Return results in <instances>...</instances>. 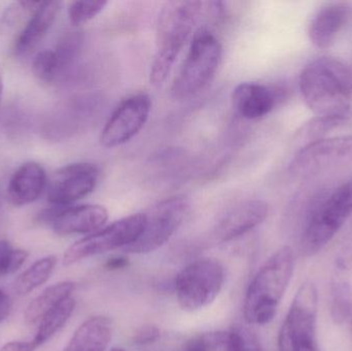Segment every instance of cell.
<instances>
[{
    "mask_svg": "<svg viewBox=\"0 0 352 351\" xmlns=\"http://www.w3.org/2000/svg\"><path fill=\"white\" fill-rule=\"evenodd\" d=\"M104 266L109 271H117V270L127 268L129 266V260L127 258L122 257V256L109 258Z\"/></svg>",
    "mask_w": 352,
    "mask_h": 351,
    "instance_id": "obj_34",
    "label": "cell"
},
{
    "mask_svg": "<svg viewBox=\"0 0 352 351\" xmlns=\"http://www.w3.org/2000/svg\"><path fill=\"white\" fill-rule=\"evenodd\" d=\"M76 302L74 297L66 299L53 310L50 311L41 321L37 328L33 341L37 346H41L49 341L59 330L65 326L74 313Z\"/></svg>",
    "mask_w": 352,
    "mask_h": 351,
    "instance_id": "obj_23",
    "label": "cell"
},
{
    "mask_svg": "<svg viewBox=\"0 0 352 351\" xmlns=\"http://www.w3.org/2000/svg\"><path fill=\"white\" fill-rule=\"evenodd\" d=\"M60 10V1L41 2L16 39L14 53L18 56L30 54L53 26Z\"/></svg>",
    "mask_w": 352,
    "mask_h": 351,
    "instance_id": "obj_17",
    "label": "cell"
},
{
    "mask_svg": "<svg viewBox=\"0 0 352 351\" xmlns=\"http://www.w3.org/2000/svg\"><path fill=\"white\" fill-rule=\"evenodd\" d=\"M47 185V173L41 164L24 163L8 181V200L14 206L28 205L41 197Z\"/></svg>",
    "mask_w": 352,
    "mask_h": 351,
    "instance_id": "obj_16",
    "label": "cell"
},
{
    "mask_svg": "<svg viewBox=\"0 0 352 351\" xmlns=\"http://www.w3.org/2000/svg\"><path fill=\"white\" fill-rule=\"evenodd\" d=\"M161 337V332L159 328L155 326H146L140 328L133 336V343L135 346H148L158 341Z\"/></svg>",
    "mask_w": 352,
    "mask_h": 351,
    "instance_id": "obj_31",
    "label": "cell"
},
{
    "mask_svg": "<svg viewBox=\"0 0 352 351\" xmlns=\"http://www.w3.org/2000/svg\"><path fill=\"white\" fill-rule=\"evenodd\" d=\"M12 311V301L10 296L3 291L0 290V324L6 321Z\"/></svg>",
    "mask_w": 352,
    "mask_h": 351,
    "instance_id": "obj_33",
    "label": "cell"
},
{
    "mask_svg": "<svg viewBox=\"0 0 352 351\" xmlns=\"http://www.w3.org/2000/svg\"><path fill=\"white\" fill-rule=\"evenodd\" d=\"M223 47L219 39L205 27L199 28L173 82L171 88L173 98L186 100L205 90L217 74Z\"/></svg>",
    "mask_w": 352,
    "mask_h": 351,
    "instance_id": "obj_4",
    "label": "cell"
},
{
    "mask_svg": "<svg viewBox=\"0 0 352 351\" xmlns=\"http://www.w3.org/2000/svg\"><path fill=\"white\" fill-rule=\"evenodd\" d=\"M347 164H352V135L324 138L300 148L289 171L298 177H311Z\"/></svg>",
    "mask_w": 352,
    "mask_h": 351,
    "instance_id": "obj_10",
    "label": "cell"
},
{
    "mask_svg": "<svg viewBox=\"0 0 352 351\" xmlns=\"http://www.w3.org/2000/svg\"><path fill=\"white\" fill-rule=\"evenodd\" d=\"M109 351H126V350H123V348H111V350Z\"/></svg>",
    "mask_w": 352,
    "mask_h": 351,
    "instance_id": "obj_37",
    "label": "cell"
},
{
    "mask_svg": "<svg viewBox=\"0 0 352 351\" xmlns=\"http://www.w3.org/2000/svg\"><path fill=\"white\" fill-rule=\"evenodd\" d=\"M45 218L56 234L89 235L104 227L109 220V212L104 206L98 204H82L58 208Z\"/></svg>",
    "mask_w": 352,
    "mask_h": 351,
    "instance_id": "obj_13",
    "label": "cell"
},
{
    "mask_svg": "<svg viewBox=\"0 0 352 351\" xmlns=\"http://www.w3.org/2000/svg\"><path fill=\"white\" fill-rule=\"evenodd\" d=\"M2 94H3V80H2L1 73H0V102H1Z\"/></svg>",
    "mask_w": 352,
    "mask_h": 351,
    "instance_id": "obj_36",
    "label": "cell"
},
{
    "mask_svg": "<svg viewBox=\"0 0 352 351\" xmlns=\"http://www.w3.org/2000/svg\"><path fill=\"white\" fill-rule=\"evenodd\" d=\"M111 338L113 326L107 317H90L76 330L63 351H105Z\"/></svg>",
    "mask_w": 352,
    "mask_h": 351,
    "instance_id": "obj_19",
    "label": "cell"
},
{
    "mask_svg": "<svg viewBox=\"0 0 352 351\" xmlns=\"http://www.w3.org/2000/svg\"><path fill=\"white\" fill-rule=\"evenodd\" d=\"M32 71L41 82L49 84L57 80V64L54 49H43L37 53L33 60Z\"/></svg>",
    "mask_w": 352,
    "mask_h": 351,
    "instance_id": "obj_28",
    "label": "cell"
},
{
    "mask_svg": "<svg viewBox=\"0 0 352 351\" xmlns=\"http://www.w3.org/2000/svg\"><path fill=\"white\" fill-rule=\"evenodd\" d=\"M268 204L262 200L240 202L215 225L210 240L215 245L234 240L262 224L268 216Z\"/></svg>",
    "mask_w": 352,
    "mask_h": 351,
    "instance_id": "obj_14",
    "label": "cell"
},
{
    "mask_svg": "<svg viewBox=\"0 0 352 351\" xmlns=\"http://www.w3.org/2000/svg\"><path fill=\"white\" fill-rule=\"evenodd\" d=\"M228 333L210 332L194 336L184 343L182 351H217L225 348Z\"/></svg>",
    "mask_w": 352,
    "mask_h": 351,
    "instance_id": "obj_29",
    "label": "cell"
},
{
    "mask_svg": "<svg viewBox=\"0 0 352 351\" xmlns=\"http://www.w3.org/2000/svg\"><path fill=\"white\" fill-rule=\"evenodd\" d=\"M144 226V214H135L116 220L74 242L64 253L63 264L72 266L82 260L115 249H126L138 240Z\"/></svg>",
    "mask_w": 352,
    "mask_h": 351,
    "instance_id": "obj_7",
    "label": "cell"
},
{
    "mask_svg": "<svg viewBox=\"0 0 352 351\" xmlns=\"http://www.w3.org/2000/svg\"><path fill=\"white\" fill-rule=\"evenodd\" d=\"M74 290L76 284L72 282H59L45 288L26 307L24 313L25 323L30 326L39 323L50 311L53 310L66 299L72 297Z\"/></svg>",
    "mask_w": 352,
    "mask_h": 351,
    "instance_id": "obj_21",
    "label": "cell"
},
{
    "mask_svg": "<svg viewBox=\"0 0 352 351\" xmlns=\"http://www.w3.org/2000/svg\"><path fill=\"white\" fill-rule=\"evenodd\" d=\"M152 100L146 94L124 99L107 120L100 134L101 146L107 148L123 146L135 137L148 122Z\"/></svg>",
    "mask_w": 352,
    "mask_h": 351,
    "instance_id": "obj_11",
    "label": "cell"
},
{
    "mask_svg": "<svg viewBox=\"0 0 352 351\" xmlns=\"http://www.w3.org/2000/svg\"><path fill=\"white\" fill-rule=\"evenodd\" d=\"M300 90L316 115L347 117L352 100V68L336 58H318L302 70Z\"/></svg>",
    "mask_w": 352,
    "mask_h": 351,
    "instance_id": "obj_2",
    "label": "cell"
},
{
    "mask_svg": "<svg viewBox=\"0 0 352 351\" xmlns=\"http://www.w3.org/2000/svg\"><path fill=\"white\" fill-rule=\"evenodd\" d=\"M352 216V177L322 198L310 212L302 247L308 257L320 253Z\"/></svg>",
    "mask_w": 352,
    "mask_h": 351,
    "instance_id": "obj_5",
    "label": "cell"
},
{
    "mask_svg": "<svg viewBox=\"0 0 352 351\" xmlns=\"http://www.w3.org/2000/svg\"><path fill=\"white\" fill-rule=\"evenodd\" d=\"M226 351H262L256 338L250 331L235 328L228 333Z\"/></svg>",
    "mask_w": 352,
    "mask_h": 351,
    "instance_id": "obj_30",
    "label": "cell"
},
{
    "mask_svg": "<svg viewBox=\"0 0 352 351\" xmlns=\"http://www.w3.org/2000/svg\"><path fill=\"white\" fill-rule=\"evenodd\" d=\"M291 351H320L318 342H303L293 346Z\"/></svg>",
    "mask_w": 352,
    "mask_h": 351,
    "instance_id": "obj_35",
    "label": "cell"
},
{
    "mask_svg": "<svg viewBox=\"0 0 352 351\" xmlns=\"http://www.w3.org/2000/svg\"><path fill=\"white\" fill-rule=\"evenodd\" d=\"M104 0H80L72 1L68 6V16L70 23L74 26L86 24L89 21L96 18L107 5Z\"/></svg>",
    "mask_w": 352,
    "mask_h": 351,
    "instance_id": "obj_26",
    "label": "cell"
},
{
    "mask_svg": "<svg viewBox=\"0 0 352 351\" xmlns=\"http://www.w3.org/2000/svg\"><path fill=\"white\" fill-rule=\"evenodd\" d=\"M29 253L24 249H14L8 240H0V278L18 271L26 260Z\"/></svg>",
    "mask_w": 352,
    "mask_h": 351,
    "instance_id": "obj_27",
    "label": "cell"
},
{
    "mask_svg": "<svg viewBox=\"0 0 352 351\" xmlns=\"http://www.w3.org/2000/svg\"><path fill=\"white\" fill-rule=\"evenodd\" d=\"M349 18V8L344 4L333 3L324 6L310 23L308 30L310 41L320 49L332 47Z\"/></svg>",
    "mask_w": 352,
    "mask_h": 351,
    "instance_id": "obj_18",
    "label": "cell"
},
{
    "mask_svg": "<svg viewBox=\"0 0 352 351\" xmlns=\"http://www.w3.org/2000/svg\"><path fill=\"white\" fill-rule=\"evenodd\" d=\"M349 317H351V319H352V309H351V315H349Z\"/></svg>",
    "mask_w": 352,
    "mask_h": 351,
    "instance_id": "obj_38",
    "label": "cell"
},
{
    "mask_svg": "<svg viewBox=\"0 0 352 351\" xmlns=\"http://www.w3.org/2000/svg\"><path fill=\"white\" fill-rule=\"evenodd\" d=\"M295 269L293 249L283 247L273 253L256 272L248 286L243 304V315L250 325L270 323L289 288Z\"/></svg>",
    "mask_w": 352,
    "mask_h": 351,
    "instance_id": "obj_3",
    "label": "cell"
},
{
    "mask_svg": "<svg viewBox=\"0 0 352 351\" xmlns=\"http://www.w3.org/2000/svg\"><path fill=\"white\" fill-rule=\"evenodd\" d=\"M318 293L316 284L300 286L279 332V351H291L294 344L316 341Z\"/></svg>",
    "mask_w": 352,
    "mask_h": 351,
    "instance_id": "obj_9",
    "label": "cell"
},
{
    "mask_svg": "<svg viewBox=\"0 0 352 351\" xmlns=\"http://www.w3.org/2000/svg\"><path fill=\"white\" fill-rule=\"evenodd\" d=\"M100 170L91 163H74L54 173L47 185V200L63 207L90 195L98 185Z\"/></svg>",
    "mask_w": 352,
    "mask_h": 351,
    "instance_id": "obj_12",
    "label": "cell"
},
{
    "mask_svg": "<svg viewBox=\"0 0 352 351\" xmlns=\"http://www.w3.org/2000/svg\"><path fill=\"white\" fill-rule=\"evenodd\" d=\"M234 111L246 120L265 117L274 109L277 94L270 87L256 82H242L232 93Z\"/></svg>",
    "mask_w": 352,
    "mask_h": 351,
    "instance_id": "obj_15",
    "label": "cell"
},
{
    "mask_svg": "<svg viewBox=\"0 0 352 351\" xmlns=\"http://www.w3.org/2000/svg\"><path fill=\"white\" fill-rule=\"evenodd\" d=\"M347 117H327V115H316L301 126L295 136V144L298 150L314 144L318 140L324 139V136L340 127L346 122Z\"/></svg>",
    "mask_w": 352,
    "mask_h": 351,
    "instance_id": "obj_24",
    "label": "cell"
},
{
    "mask_svg": "<svg viewBox=\"0 0 352 351\" xmlns=\"http://www.w3.org/2000/svg\"><path fill=\"white\" fill-rule=\"evenodd\" d=\"M38 346L33 340L30 341H10L3 344L0 348V351H35Z\"/></svg>",
    "mask_w": 352,
    "mask_h": 351,
    "instance_id": "obj_32",
    "label": "cell"
},
{
    "mask_svg": "<svg viewBox=\"0 0 352 351\" xmlns=\"http://www.w3.org/2000/svg\"><path fill=\"white\" fill-rule=\"evenodd\" d=\"M82 36L80 32H68L58 41L54 49L57 64V80L65 76L74 67L82 49Z\"/></svg>",
    "mask_w": 352,
    "mask_h": 351,
    "instance_id": "obj_25",
    "label": "cell"
},
{
    "mask_svg": "<svg viewBox=\"0 0 352 351\" xmlns=\"http://www.w3.org/2000/svg\"><path fill=\"white\" fill-rule=\"evenodd\" d=\"M56 265L57 258L55 256H47L37 260L16 278L14 284L16 294L21 297L27 296L43 286L51 278Z\"/></svg>",
    "mask_w": 352,
    "mask_h": 351,
    "instance_id": "obj_22",
    "label": "cell"
},
{
    "mask_svg": "<svg viewBox=\"0 0 352 351\" xmlns=\"http://www.w3.org/2000/svg\"><path fill=\"white\" fill-rule=\"evenodd\" d=\"M225 282L223 265L214 259H199L186 265L175 280L176 299L182 310L197 311L217 299Z\"/></svg>",
    "mask_w": 352,
    "mask_h": 351,
    "instance_id": "obj_6",
    "label": "cell"
},
{
    "mask_svg": "<svg viewBox=\"0 0 352 351\" xmlns=\"http://www.w3.org/2000/svg\"><path fill=\"white\" fill-rule=\"evenodd\" d=\"M188 210V201L184 196H173L153 205L144 214V226L135 242L125 251L146 255L160 249L179 228Z\"/></svg>",
    "mask_w": 352,
    "mask_h": 351,
    "instance_id": "obj_8",
    "label": "cell"
},
{
    "mask_svg": "<svg viewBox=\"0 0 352 351\" xmlns=\"http://www.w3.org/2000/svg\"><path fill=\"white\" fill-rule=\"evenodd\" d=\"M221 16L217 1H169L165 3L157 23V53L152 63L150 82L160 87L173 69L176 58L203 19L215 21Z\"/></svg>",
    "mask_w": 352,
    "mask_h": 351,
    "instance_id": "obj_1",
    "label": "cell"
},
{
    "mask_svg": "<svg viewBox=\"0 0 352 351\" xmlns=\"http://www.w3.org/2000/svg\"><path fill=\"white\" fill-rule=\"evenodd\" d=\"M86 103L82 99H72L56 107L43 126V133L51 139H62L74 133L85 119Z\"/></svg>",
    "mask_w": 352,
    "mask_h": 351,
    "instance_id": "obj_20",
    "label": "cell"
}]
</instances>
